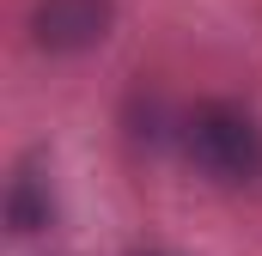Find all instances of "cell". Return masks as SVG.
<instances>
[{
	"instance_id": "obj_1",
	"label": "cell",
	"mask_w": 262,
	"mask_h": 256,
	"mask_svg": "<svg viewBox=\"0 0 262 256\" xmlns=\"http://www.w3.org/2000/svg\"><path fill=\"white\" fill-rule=\"evenodd\" d=\"M183 153L207 183H256L262 177V122L238 98H201L183 116Z\"/></svg>"
},
{
	"instance_id": "obj_2",
	"label": "cell",
	"mask_w": 262,
	"mask_h": 256,
	"mask_svg": "<svg viewBox=\"0 0 262 256\" xmlns=\"http://www.w3.org/2000/svg\"><path fill=\"white\" fill-rule=\"evenodd\" d=\"M116 25V0H31V43L55 61H73V55H92Z\"/></svg>"
},
{
	"instance_id": "obj_4",
	"label": "cell",
	"mask_w": 262,
	"mask_h": 256,
	"mask_svg": "<svg viewBox=\"0 0 262 256\" xmlns=\"http://www.w3.org/2000/svg\"><path fill=\"white\" fill-rule=\"evenodd\" d=\"M128 256H171V250H165V244H146V250H140V244H134Z\"/></svg>"
},
{
	"instance_id": "obj_3",
	"label": "cell",
	"mask_w": 262,
	"mask_h": 256,
	"mask_svg": "<svg viewBox=\"0 0 262 256\" xmlns=\"http://www.w3.org/2000/svg\"><path fill=\"white\" fill-rule=\"evenodd\" d=\"M6 226H12V238H37V232L55 226V189H49V177L37 165L12 171V183H6Z\"/></svg>"
}]
</instances>
